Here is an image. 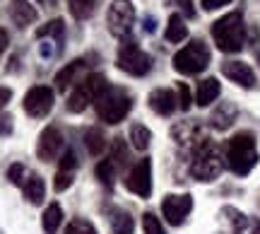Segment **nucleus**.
Instances as JSON below:
<instances>
[{
  "label": "nucleus",
  "instance_id": "b1692460",
  "mask_svg": "<svg viewBox=\"0 0 260 234\" xmlns=\"http://www.w3.org/2000/svg\"><path fill=\"white\" fill-rule=\"evenodd\" d=\"M149 142H152V133H149L147 126L133 123V126H130V145H133L135 150L145 152L149 148Z\"/></svg>",
  "mask_w": 260,
  "mask_h": 234
},
{
  "label": "nucleus",
  "instance_id": "9d476101",
  "mask_svg": "<svg viewBox=\"0 0 260 234\" xmlns=\"http://www.w3.org/2000/svg\"><path fill=\"white\" fill-rule=\"evenodd\" d=\"M193 210V198L188 193H171L161 200V215L171 227H181Z\"/></svg>",
  "mask_w": 260,
  "mask_h": 234
},
{
  "label": "nucleus",
  "instance_id": "1a4fd4ad",
  "mask_svg": "<svg viewBox=\"0 0 260 234\" xmlns=\"http://www.w3.org/2000/svg\"><path fill=\"white\" fill-rule=\"evenodd\" d=\"M125 188L138 198L152 196V159L142 157L135 167L130 169L128 177H125Z\"/></svg>",
  "mask_w": 260,
  "mask_h": 234
},
{
  "label": "nucleus",
  "instance_id": "4c0bfd02",
  "mask_svg": "<svg viewBox=\"0 0 260 234\" xmlns=\"http://www.w3.org/2000/svg\"><path fill=\"white\" fill-rule=\"evenodd\" d=\"M232 0H203L200 5H203V10L205 12H212V10H219V8H224V5H229Z\"/></svg>",
  "mask_w": 260,
  "mask_h": 234
},
{
  "label": "nucleus",
  "instance_id": "423d86ee",
  "mask_svg": "<svg viewBox=\"0 0 260 234\" xmlns=\"http://www.w3.org/2000/svg\"><path fill=\"white\" fill-rule=\"evenodd\" d=\"M106 77L99 75V73H94V75H87L82 82H77L73 87V94L68 97V111L73 113H82L89 104H94L104 92H106Z\"/></svg>",
  "mask_w": 260,
  "mask_h": 234
},
{
  "label": "nucleus",
  "instance_id": "2eb2a0df",
  "mask_svg": "<svg viewBox=\"0 0 260 234\" xmlns=\"http://www.w3.org/2000/svg\"><path fill=\"white\" fill-rule=\"evenodd\" d=\"M178 99H176V94L171 92V90H167V87H159V90H152L147 97V104H149V109L154 113H159V116H171V113L176 111V106H178Z\"/></svg>",
  "mask_w": 260,
  "mask_h": 234
},
{
  "label": "nucleus",
  "instance_id": "2f4dec72",
  "mask_svg": "<svg viewBox=\"0 0 260 234\" xmlns=\"http://www.w3.org/2000/svg\"><path fill=\"white\" fill-rule=\"evenodd\" d=\"M222 215H226V220L232 222L234 232H241V229H246V225H248V220H246V215H243L241 210H236V208H224Z\"/></svg>",
  "mask_w": 260,
  "mask_h": 234
},
{
  "label": "nucleus",
  "instance_id": "6e6552de",
  "mask_svg": "<svg viewBox=\"0 0 260 234\" xmlns=\"http://www.w3.org/2000/svg\"><path fill=\"white\" fill-rule=\"evenodd\" d=\"M106 24L113 37L125 39L135 24V5L130 0H111V8L106 12Z\"/></svg>",
  "mask_w": 260,
  "mask_h": 234
},
{
  "label": "nucleus",
  "instance_id": "c756f323",
  "mask_svg": "<svg viewBox=\"0 0 260 234\" xmlns=\"http://www.w3.org/2000/svg\"><path fill=\"white\" fill-rule=\"evenodd\" d=\"M65 234H99L96 227L89 222V220H82V217H75L70 225L65 227Z\"/></svg>",
  "mask_w": 260,
  "mask_h": 234
},
{
  "label": "nucleus",
  "instance_id": "aec40b11",
  "mask_svg": "<svg viewBox=\"0 0 260 234\" xmlns=\"http://www.w3.org/2000/svg\"><path fill=\"white\" fill-rule=\"evenodd\" d=\"M22 193H24V198H27L31 206H41L44 198H46V184H44V179L39 177V174H29V179L24 181V186H22Z\"/></svg>",
  "mask_w": 260,
  "mask_h": 234
},
{
  "label": "nucleus",
  "instance_id": "4be33fe9",
  "mask_svg": "<svg viewBox=\"0 0 260 234\" xmlns=\"http://www.w3.org/2000/svg\"><path fill=\"white\" fill-rule=\"evenodd\" d=\"M63 222V208L58 203H51V206L44 210V217H41V225H44V232L46 234H56L58 227Z\"/></svg>",
  "mask_w": 260,
  "mask_h": 234
},
{
  "label": "nucleus",
  "instance_id": "37998d69",
  "mask_svg": "<svg viewBox=\"0 0 260 234\" xmlns=\"http://www.w3.org/2000/svg\"><path fill=\"white\" fill-rule=\"evenodd\" d=\"M37 3H39V5H44V8H53L58 0H37Z\"/></svg>",
  "mask_w": 260,
  "mask_h": 234
},
{
  "label": "nucleus",
  "instance_id": "dca6fc26",
  "mask_svg": "<svg viewBox=\"0 0 260 234\" xmlns=\"http://www.w3.org/2000/svg\"><path fill=\"white\" fill-rule=\"evenodd\" d=\"M84 70H87V61H84V58H77V61H73V63H68L63 70H58L56 90L58 92H68L73 82L77 84V80H80V75H82Z\"/></svg>",
  "mask_w": 260,
  "mask_h": 234
},
{
  "label": "nucleus",
  "instance_id": "f03ea898",
  "mask_svg": "<svg viewBox=\"0 0 260 234\" xmlns=\"http://www.w3.org/2000/svg\"><path fill=\"white\" fill-rule=\"evenodd\" d=\"M212 39L224 53H239L246 44V24L241 12H229L212 24Z\"/></svg>",
  "mask_w": 260,
  "mask_h": 234
},
{
  "label": "nucleus",
  "instance_id": "ddd939ff",
  "mask_svg": "<svg viewBox=\"0 0 260 234\" xmlns=\"http://www.w3.org/2000/svg\"><path fill=\"white\" fill-rule=\"evenodd\" d=\"M222 73L229 77L232 82H236L239 87H246V90H253V87L258 84L253 68L248 66V63H243V61H224Z\"/></svg>",
  "mask_w": 260,
  "mask_h": 234
},
{
  "label": "nucleus",
  "instance_id": "473e14b6",
  "mask_svg": "<svg viewBox=\"0 0 260 234\" xmlns=\"http://www.w3.org/2000/svg\"><path fill=\"white\" fill-rule=\"evenodd\" d=\"M142 229H145V234H167L154 213H145L142 215Z\"/></svg>",
  "mask_w": 260,
  "mask_h": 234
},
{
  "label": "nucleus",
  "instance_id": "c9c22d12",
  "mask_svg": "<svg viewBox=\"0 0 260 234\" xmlns=\"http://www.w3.org/2000/svg\"><path fill=\"white\" fill-rule=\"evenodd\" d=\"M58 169H60V171H75V169H77V155H75V150H65L63 152Z\"/></svg>",
  "mask_w": 260,
  "mask_h": 234
},
{
  "label": "nucleus",
  "instance_id": "a18cd8bd",
  "mask_svg": "<svg viewBox=\"0 0 260 234\" xmlns=\"http://www.w3.org/2000/svg\"><path fill=\"white\" fill-rule=\"evenodd\" d=\"M258 61H260V51H258Z\"/></svg>",
  "mask_w": 260,
  "mask_h": 234
},
{
  "label": "nucleus",
  "instance_id": "f8f14e48",
  "mask_svg": "<svg viewBox=\"0 0 260 234\" xmlns=\"http://www.w3.org/2000/svg\"><path fill=\"white\" fill-rule=\"evenodd\" d=\"M60 150H63V133L58 131L56 126H46L44 131L39 133L37 157L41 159V162H53Z\"/></svg>",
  "mask_w": 260,
  "mask_h": 234
},
{
  "label": "nucleus",
  "instance_id": "a211bd4d",
  "mask_svg": "<svg viewBox=\"0 0 260 234\" xmlns=\"http://www.w3.org/2000/svg\"><path fill=\"white\" fill-rule=\"evenodd\" d=\"M236 116H239L236 104L222 102V104H217L214 111L210 113V126H212L214 131H226V128H232V123L236 121Z\"/></svg>",
  "mask_w": 260,
  "mask_h": 234
},
{
  "label": "nucleus",
  "instance_id": "393cba45",
  "mask_svg": "<svg viewBox=\"0 0 260 234\" xmlns=\"http://www.w3.org/2000/svg\"><path fill=\"white\" fill-rule=\"evenodd\" d=\"M96 5H99V0H68L70 15L75 19H89L96 12Z\"/></svg>",
  "mask_w": 260,
  "mask_h": 234
},
{
  "label": "nucleus",
  "instance_id": "4468645a",
  "mask_svg": "<svg viewBox=\"0 0 260 234\" xmlns=\"http://www.w3.org/2000/svg\"><path fill=\"white\" fill-rule=\"evenodd\" d=\"M171 138H174L178 145H183V148H193V150L205 140L203 128H200V123H195V121L176 123V126L171 128Z\"/></svg>",
  "mask_w": 260,
  "mask_h": 234
},
{
  "label": "nucleus",
  "instance_id": "9b49d317",
  "mask_svg": "<svg viewBox=\"0 0 260 234\" xmlns=\"http://www.w3.org/2000/svg\"><path fill=\"white\" fill-rule=\"evenodd\" d=\"M53 90L46 87V84H37L31 87L27 94H24V111L31 116V119H44L51 113L53 109Z\"/></svg>",
  "mask_w": 260,
  "mask_h": 234
},
{
  "label": "nucleus",
  "instance_id": "bb28decb",
  "mask_svg": "<svg viewBox=\"0 0 260 234\" xmlns=\"http://www.w3.org/2000/svg\"><path fill=\"white\" fill-rule=\"evenodd\" d=\"M37 37L39 39H46V37L56 39L58 46H60V44H63V37H65V22L60 17H58V19H51V22H46L44 27L37 29Z\"/></svg>",
  "mask_w": 260,
  "mask_h": 234
},
{
  "label": "nucleus",
  "instance_id": "f257e3e1",
  "mask_svg": "<svg viewBox=\"0 0 260 234\" xmlns=\"http://www.w3.org/2000/svg\"><path fill=\"white\" fill-rule=\"evenodd\" d=\"M226 167L232 169L234 174L246 177L255 164H258V142L251 131L236 133L232 140L226 142Z\"/></svg>",
  "mask_w": 260,
  "mask_h": 234
},
{
  "label": "nucleus",
  "instance_id": "7ed1b4c3",
  "mask_svg": "<svg viewBox=\"0 0 260 234\" xmlns=\"http://www.w3.org/2000/svg\"><path fill=\"white\" fill-rule=\"evenodd\" d=\"M224 169V155L219 145L205 138L198 148L193 150V164H190V174L198 181H214Z\"/></svg>",
  "mask_w": 260,
  "mask_h": 234
},
{
  "label": "nucleus",
  "instance_id": "c03bdc74",
  "mask_svg": "<svg viewBox=\"0 0 260 234\" xmlns=\"http://www.w3.org/2000/svg\"><path fill=\"white\" fill-rule=\"evenodd\" d=\"M253 234H260V220H255V222H253Z\"/></svg>",
  "mask_w": 260,
  "mask_h": 234
},
{
  "label": "nucleus",
  "instance_id": "c85d7f7f",
  "mask_svg": "<svg viewBox=\"0 0 260 234\" xmlns=\"http://www.w3.org/2000/svg\"><path fill=\"white\" fill-rule=\"evenodd\" d=\"M113 177H116V167L111 164V159H102V162L96 164V179H99L106 188H111L113 181H116Z\"/></svg>",
  "mask_w": 260,
  "mask_h": 234
},
{
  "label": "nucleus",
  "instance_id": "79ce46f5",
  "mask_svg": "<svg viewBox=\"0 0 260 234\" xmlns=\"http://www.w3.org/2000/svg\"><path fill=\"white\" fill-rule=\"evenodd\" d=\"M8 44H10V37H8V32L5 29H0V53L8 48Z\"/></svg>",
  "mask_w": 260,
  "mask_h": 234
},
{
  "label": "nucleus",
  "instance_id": "f3484780",
  "mask_svg": "<svg viewBox=\"0 0 260 234\" xmlns=\"http://www.w3.org/2000/svg\"><path fill=\"white\" fill-rule=\"evenodd\" d=\"M10 19L17 29H27L37 22V10L34 5H29V0H10Z\"/></svg>",
  "mask_w": 260,
  "mask_h": 234
},
{
  "label": "nucleus",
  "instance_id": "58836bf2",
  "mask_svg": "<svg viewBox=\"0 0 260 234\" xmlns=\"http://www.w3.org/2000/svg\"><path fill=\"white\" fill-rule=\"evenodd\" d=\"M10 133H12V116L0 113V135H10Z\"/></svg>",
  "mask_w": 260,
  "mask_h": 234
},
{
  "label": "nucleus",
  "instance_id": "f704fd0d",
  "mask_svg": "<svg viewBox=\"0 0 260 234\" xmlns=\"http://www.w3.org/2000/svg\"><path fill=\"white\" fill-rule=\"evenodd\" d=\"M176 90H178V106H181L183 111H188V109H190V104H193V97H190V90H188V84H186V82H178Z\"/></svg>",
  "mask_w": 260,
  "mask_h": 234
},
{
  "label": "nucleus",
  "instance_id": "e433bc0d",
  "mask_svg": "<svg viewBox=\"0 0 260 234\" xmlns=\"http://www.w3.org/2000/svg\"><path fill=\"white\" fill-rule=\"evenodd\" d=\"M169 5H176L186 17H195V8H193V0H169Z\"/></svg>",
  "mask_w": 260,
  "mask_h": 234
},
{
  "label": "nucleus",
  "instance_id": "cd10ccee",
  "mask_svg": "<svg viewBox=\"0 0 260 234\" xmlns=\"http://www.w3.org/2000/svg\"><path fill=\"white\" fill-rule=\"evenodd\" d=\"M111 164L116 169H125V164H128V148H125V140L123 138H116V140L111 142Z\"/></svg>",
  "mask_w": 260,
  "mask_h": 234
},
{
  "label": "nucleus",
  "instance_id": "412c9836",
  "mask_svg": "<svg viewBox=\"0 0 260 234\" xmlns=\"http://www.w3.org/2000/svg\"><path fill=\"white\" fill-rule=\"evenodd\" d=\"M164 37H167L169 44H181V41L188 37V27H186V22H183L181 15H171V17H169Z\"/></svg>",
  "mask_w": 260,
  "mask_h": 234
},
{
  "label": "nucleus",
  "instance_id": "a19ab883",
  "mask_svg": "<svg viewBox=\"0 0 260 234\" xmlns=\"http://www.w3.org/2000/svg\"><path fill=\"white\" fill-rule=\"evenodd\" d=\"M154 29H157V19L147 15V17H145V32H147V34H152Z\"/></svg>",
  "mask_w": 260,
  "mask_h": 234
},
{
  "label": "nucleus",
  "instance_id": "5701e85b",
  "mask_svg": "<svg viewBox=\"0 0 260 234\" xmlns=\"http://www.w3.org/2000/svg\"><path fill=\"white\" fill-rule=\"evenodd\" d=\"M133 227H135V222H133L130 213H125L123 208H111V229H113V234H130L133 232Z\"/></svg>",
  "mask_w": 260,
  "mask_h": 234
},
{
  "label": "nucleus",
  "instance_id": "20e7f679",
  "mask_svg": "<svg viewBox=\"0 0 260 234\" xmlns=\"http://www.w3.org/2000/svg\"><path fill=\"white\" fill-rule=\"evenodd\" d=\"M94 106H96V113H99V119H102L104 123L116 126V123H121L123 119L128 116L130 109H133V97H130L123 87H106V92L94 102Z\"/></svg>",
  "mask_w": 260,
  "mask_h": 234
},
{
  "label": "nucleus",
  "instance_id": "6ab92c4d",
  "mask_svg": "<svg viewBox=\"0 0 260 234\" xmlns=\"http://www.w3.org/2000/svg\"><path fill=\"white\" fill-rule=\"evenodd\" d=\"M222 94V84L217 77H205L203 82L198 84V94H195V102L198 106H210V104Z\"/></svg>",
  "mask_w": 260,
  "mask_h": 234
},
{
  "label": "nucleus",
  "instance_id": "a878e982",
  "mask_svg": "<svg viewBox=\"0 0 260 234\" xmlns=\"http://www.w3.org/2000/svg\"><path fill=\"white\" fill-rule=\"evenodd\" d=\"M84 145H87V150H89L92 157H99L106 150V135L99 128H89V131L84 133Z\"/></svg>",
  "mask_w": 260,
  "mask_h": 234
},
{
  "label": "nucleus",
  "instance_id": "0eeeda50",
  "mask_svg": "<svg viewBox=\"0 0 260 234\" xmlns=\"http://www.w3.org/2000/svg\"><path fill=\"white\" fill-rule=\"evenodd\" d=\"M118 68H121L123 73H128V75H135V77H142L149 73V68H152V58L138 46V41L133 37H125L123 39L121 48H118Z\"/></svg>",
  "mask_w": 260,
  "mask_h": 234
},
{
  "label": "nucleus",
  "instance_id": "7c9ffc66",
  "mask_svg": "<svg viewBox=\"0 0 260 234\" xmlns=\"http://www.w3.org/2000/svg\"><path fill=\"white\" fill-rule=\"evenodd\" d=\"M29 179V171L24 164H19V162H15V164H10L8 169V181L10 184H15V186H24V181Z\"/></svg>",
  "mask_w": 260,
  "mask_h": 234
},
{
  "label": "nucleus",
  "instance_id": "72a5a7b5",
  "mask_svg": "<svg viewBox=\"0 0 260 234\" xmlns=\"http://www.w3.org/2000/svg\"><path fill=\"white\" fill-rule=\"evenodd\" d=\"M73 181H75L73 171H60V169H58L56 179H53V188H56V191H65V188L73 186Z\"/></svg>",
  "mask_w": 260,
  "mask_h": 234
},
{
  "label": "nucleus",
  "instance_id": "ea45409f",
  "mask_svg": "<svg viewBox=\"0 0 260 234\" xmlns=\"http://www.w3.org/2000/svg\"><path fill=\"white\" fill-rule=\"evenodd\" d=\"M10 99H12V90L10 87H0V111L8 106Z\"/></svg>",
  "mask_w": 260,
  "mask_h": 234
},
{
  "label": "nucleus",
  "instance_id": "39448f33",
  "mask_svg": "<svg viewBox=\"0 0 260 234\" xmlns=\"http://www.w3.org/2000/svg\"><path fill=\"white\" fill-rule=\"evenodd\" d=\"M210 66V48L203 39H193L174 56V70L181 75H198Z\"/></svg>",
  "mask_w": 260,
  "mask_h": 234
}]
</instances>
